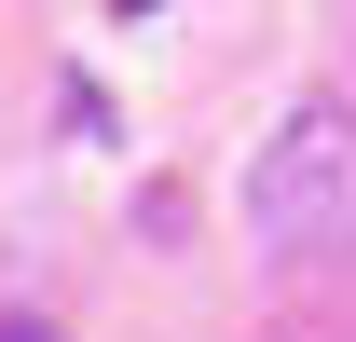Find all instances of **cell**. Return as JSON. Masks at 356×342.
<instances>
[{"instance_id": "3957f363", "label": "cell", "mask_w": 356, "mask_h": 342, "mask_svg": "<svg viewBox=\"0 0 356 342\" xmlns=\"http://www.w3.org/2000/svg\"><path fill=\"white\" fill-rule=\"evenodd\" d=\"M343 55H356V0H343Z\"/></svg>"}, {"instance_id": "7a4b0ae2", "label": "cell", "mask_w": 356, "mask_h": 342, "mask_svg": "<svg viewBox=\"0 0 356 342\" xmlns=\"http://www.w3.org/2000/svg\"><path fill=\"white\" fill-rule=\"evenodd\" d=\"M0 342H55V329H42V315H14V329H0Z\"/></svg>"}, {"instance_id": "6da1fadb", "label": "cell", "mask_w": 356, "mask_h": 342, "mask_svg": "<svg viewBox=\"0 0 356 342\" xmlns=\"http://www.w3.org/2000/svg\"><path fill=\"white\" fill-rule=\"evenodd\" d=\"M247 247H274V260H343L356 247V110L343 96H302L261 137V165H247Z\"/></svg>"}]
</instances>
